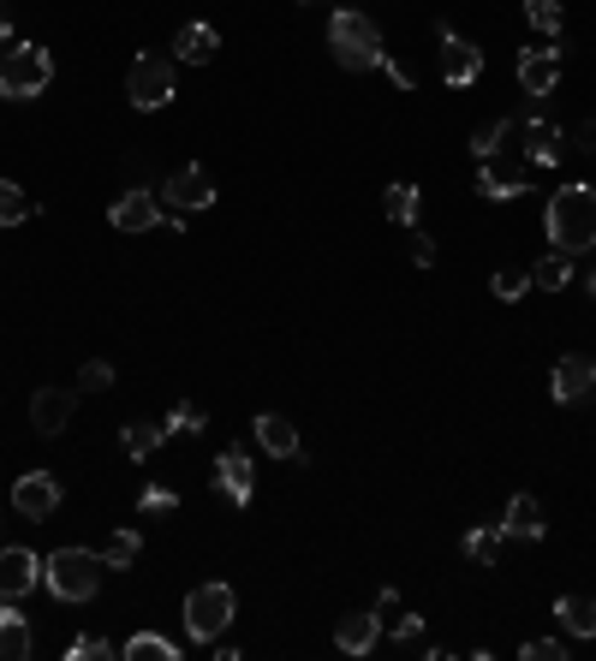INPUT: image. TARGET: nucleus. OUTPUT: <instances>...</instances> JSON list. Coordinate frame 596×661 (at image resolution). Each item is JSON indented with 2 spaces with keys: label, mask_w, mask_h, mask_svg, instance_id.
Instances as JSON below:
<instances>
[{
  "label": "nucleus",
  "mask_w": 596,
  "mask_h": 661,
  "mask_svg": "<svg viewBox=\"0 0 596 661\" xmlns=\"http://www.w3.org/2000/svg\"><path fill=\"white\" fill-rule=\"evenodd\" d=\"M328 48H334V61H340L346 72H382V31L365 19V12H353V7H340L328 19Z\"/></svg>",
  "instance_id": "7ed1b4c3"
},
{
  "label": "nucleus",
  "mask_w": 596,
  "mask_h": 661,
  "mask_svg": "<svg viewBox=\"0 0 596 661\" xmlns=\"http://www.w3.org/2000/svg\"><path fill=\"white\" fill-rule=\"evenodd\" d=\"M543 507H537V495H513L507 501V512H501V537L507 542H543Z\"/></svg>",
  "instance_id": "a211bd4d"
},
{
  "label": "nucleus",
  "mask_w": 596,
  "mask_h": 661,
  "mask_svg": "<svg viewBox=\"0 0 596 661\" xmlns=\"http://www.w3.org/2000/svg\"><path fill=\"white\" fill-rule=\"evenodd\" d=\"M489 292H496L501 304H519L531 292V274L525 269H496V281H489Z\"/></svg>",
  "instance_id": "72a5a7b5"
},
{
  "label": "nucleus",
  "mask_w": 596,
  "mask_h": 661,
  "mask_svg": "<svg viewBox=\"0 0 596 661\" xmlns=\"http://www.w3.org/2000/svg\"><path fill=\"white\" fill-rule=\"evenodd\" d=\"M167 430H173V435H203V430H209V418H203V405H192V400H173Z\"/></svg>",
  "instance_id": "473e14b6"
},
{
  "label": "nucleus",
  "mask_w": 596,
  "mask_h": 661,
  "mask_svg": "<svg viewBox=\"0 0 596 661\" xmlns=\"http://www.w3.org/2000/svg\"><path fill=\"white\" fill-rule=\"evenodd\" d=\"M167 435H173L167 423H126V459H150Z\"/></svg>",
  "instance_id": "c85d7f7f"
},
{
  "label": "nucleus",
  "mask_w": 596,
  "mask_h": 661,
  "mask_svg": "<svg viewBox=\"0 0 596 661\" xmlns=\"http://www.w3.org/2000/svg\"><path fill=\"white\" fill-rule=\"evenodd\" d=\"M42 584V561L31 549H0V602H19Z\"/></svg>",
  "instance_id": "f8f14e48"
},
{
  "label": "nucleus",
  "mask_w": 596,
  "mask_h": 661,
  "mask_svg": "<svg viewBox=\"0 0 596 661\" xmlns=\"http://www.w3.org/2000/svg\"><path fill=\"white\" fill-rule=\"evenodd\" d=\"M101 572H108V561L96 549H54L42 561V584L54 602H90L101 590Z\"/></svg>",
  "instance_id": "f03ea898"
},
{
  "label": "nucleus",
  "mask_w": 596,
  "mask_h": 661,
  "mask_svg": "<svg viewBox=\"0 0 596 661\" xmlns=\"http://www.w3.org/2000/svg\"><path fill=\"white\" fill-rule=\"evenodd\" d=\"M215 483H221V495H227L232 507H251V495H257L251 453H245V447H227L221 459H215Z\"/></svg>",
  "instance_id": "4468645a"
},
{
  "label": "nucleus",
  "mask_w": 596,
  "mask_h": 661,
  "mask_svg": "<svg viewBox=\"0 0 596 661\" xmlns=\"http://www.w3.org/2000/svg\"><path fill=\"white\" fill-rule=\"evenodd\" d=\"M501 524H477V531H465L459 537V549H465V561H477V566H496V554H501Z\"/></svg>",
  "instance_id": "a878e982"
},
{
  "label": "nucleus",
  "mask_w": 596,
  "mask_h": 661,
  "mask_svg": "<svg viewBox=\"0 0 596 661\" xmlns=\"http://www.w3.org/2000/svg\"><path fill=\"white\" fill-rule=\"evenodd\" d=\"M12 42V19H7V7H0V48Z\"/></svg>",
  "instance_id": "c03bdc74"
},
{
  "label": "nucleus",
  "mask_w": 596,
  "mask_h": 661,
  "mask_svg": "<svg viewBox=\"0 0 596 661\" xmlns=\"http://www.w3.org/2000/svg\"><path fill=\"white\" fill-rule=\"evenodd\" d=\"M126 96H132L138 113H155L173 101V61L167 54H138L132 72H126Z\"/></svg>",
  "instance_id": "423d86ee"
},
{
  "label": "nucleus",
  "mask_w": 596,
  "mask_h": 661,
  "mask_svg": "<svg viewBox=\"0 0 596 661\" xmlns=\"http://www.w3.org/2000/svg\"><path fill=\"white\" fill-rule=\"evenodd\" d=\"M394 643H405V650H424V655H430V643H424V620H418V614H400V620H394Z\"/></svg>",
  "instance_id": "e433bc0d"
},
{
  "label": "nucleus",
  "mask_w": 596,
  "mask_h": 661,
  "mask_svg": "<svg viewBox=\"0 0 596 661\" xmlns=\"http://www.w3.org/2000/svg\"><path fill=\"white\" fill-rule=\"evenodd\" d=\"M578 143H585V155H596V120L578 126Z\"/></svg>",
  "instance_id": "79ce46f5"
},
{
  "label": "nucleus",
  "mask_w": 596,
  "mask_h": 661,
  "mask_svg": "<svg viewBox=\"0 0 596 661\" xmlns=\"http://www.w3.org/2000/svg\"><path fill=\"white\" fill-rule=\"evenodd\" d=\"M525 19H531V31H543V36H561V24H566V7H561V0H525Z\"/></svg>",
  "instance_id": "2f4dec72"
},
{
  "label": "nucleus",
  "mask_w": 596,
  "mask_h": 661,
  "mask_svg": "<svg viewBox=\"0 0 596 661\" xmlns=\"http://www.w3.org/2000/svg\"><path fill=\"white\" fill-rule=\"evenodd\" d=\"M585 257H590V269H585V292H590V299H596V245H590Z\"/></svg>",
  "instance_id": "37998d69"
},
{
  "label": "nucleus",
  "mask_w": 596,
  "mask_h": 661,
  "mask_svg": "<svg viewBox=\"0 0 596 661\" xmlns=\"http://www.w3.org/2000/svg\"><path fill=\"white\" fill-rule=\"evenodd\" d=\"M561 84V48H519V90L543 101Z\"/></svg>",
  "instance_id": "2eb2a0df"
},
{
  "label": "nucleus",
  "mask_w": 596,
  "mask_h": 661,
  "mask_svg": "<svg viewBox=\"0 0 596 661\" xmlns=\"http://www.w3.org/2000/svg\"><path fill=\"white\" fill-rule=\"evenodd\" d=\"M31 215H36V203L24 197V185L0 180V227H19V220H31Z\"/></svg>",
  "instance_id": "7c9ffc66"
},
{
  "label": "nucleus",
  "mask_w": 596,
  "mask_h": 661,
  "mask_svg": "<svg viewBox=\"0 0 596 661\" xmlns=\"http://www.w3.org/2000/svg\"><path fill=\"white\" fill-rule=\"evenodd\" d=\"M334 643H340L346 655H370L376 643H382V614H346L340 626H334Z\"/></svg>",
  "instance_id": "6ab92c4d"
},
{
  "label": "nucleus",
  "mask_w": 596,
  "mask_h": 661,
  "mask_svg": "<svg viewBox=\"0 0 596 661\" xmlns=\"http://www.w3.org/2000/svg\"><path fill=\"white\" fill-rule=\"evenodd\" d=\"M561 155H566V131L537 120V96H531V108H525V161L531 167H555Z\"/></svg>",
  "instance_id": "dca6fc26"
},
{
  "label": "nucleus",
  "mask_w": 596,
  "mask_h": 661,
  "mask_svg": "<svg viewBox=\"0 0 596 661\" xmlns=\"http://www.w3.org/2000/svg\"><path fill=\"white\" fill-rule=\"evenodd\" d=\"M513 131H525V113H519V120H489V126H477V131H472V155H477V161H496L501 143L513 138Z\"/></svg>",
  "instance_id": "b1692460"
},
{
  "label": "nucleus",
  "mask_w": 596,
  "mask_h": 661,
  "mask_svg": "<svg viewBox=\"0 0 596 661\" xmlns=\"http://www.w3.org/2000/svg\"><path fill=\"white\" fill-rule=\"evenodd\" d=\"M36 643H31V620H24L12 602H0V661H24Z\"/></svg>",
  "instance_id": "412c9836"
},
{
  "label": "nucleus",
  "mask_w": 596,
  "mask_h": 661,
  "mask_svg": "<svg viewBox=\"0 0 596 661\" xmlns=\"http://www.w3.org/2000/svg\"><path fill=\"white\" fill-rule=\"evenodd\" d=\"M531 191V180L525 173H496L484 161V173H477V197H489V203H513V197H525Z\"/></svg>",
  "instance_id": "4be33fe9"
},
{
  "label": "nucleus",
  "mask_w": 596,
  "mask_h": 661,
  "mask_svg": "<svg viewBox=\"0 0 596 661\" xmlns=\"http://www.w3.org/2000/svg\"><path fill=\"white\" fill-rule=\"evenodd\" d=\"M162 191H167V203H173V209H180V215H192V209H209V203H215V180H209V173H203V161H185V167L173 173V180H167Z\"/></svg>",
  "instance_id": "9d476101"
},
{
  "label": "nucleus",
  "mask_w": 596,
  "mask_h": 661,
  "mask_svg": "<svg viewBox=\"0 0 596 661\" xmlns=\"http://www.w3.org/2000/svg\"><path fill=\"white\" fill-rule=\"evenodd\" d=\"M519 655H525V661H566L573 650H566L561 638H531V643H525V650H519Z\"/></svg>",
  "instance_id": "4c0bfd02"
},
{
  "label": "nucleus",
  "mask_w": 596,
  "mask_h": 661,
  "mask_svg": "<svg viewBox=\"0 0 596 661\" xmlns=\"http://www.w3.org/2000/svg\"><path fill=\"white\" fill-rule=\"evenodd\" d=\"M0 537H7V512H0Z\"/></svg>",
  "instance_id": "a18cd8bd"
},
{
  "label": "nucleus",
  "mask_w": 596,
  "mask_h": 661,
  "mask_svg": "<svg viewBox=\"0 0 596 661\" xmlns=\"http://www.w3.org/2000/svg\"><path fill=\"white\" fill-rule=\"evenodd\" d=\"M531 286H537V292H566V286H573V257H566V251H549V257L531 269Z\"/></svg>",
  "instance_id": "bb28decb"
},
{
  "label": "nucleus",
  "mask_w": 596,
  "mask_h": 661,
  "mask_svg": "<svg viewBox=\"0 0 596 661\" xmlns=\"http://www.w3.org/2000/svg\"><path fill=\"white\" fill-rule=\"evenodd\" d=\"M382 72H388V84H394V90H412V84H418V78H412V72H405L400 61H382Z\"/></svg>",
  "instance_id": "a19ab883"
},
{
  "label": "nucleus",
  "mask_w": 596,
  "mask_h": 661,
  "mask_svg": "<svg viewBox=\"0 0 596 661\" xmlns=\"http://www.w3.org/2000/svg\"><path fill=\"white\" fill-rule=\"evenodd\" d=\"M549 388H555L561 405H578L596 393V358H578V351H566V358L555 364V376H549Z\"/></svg>",
  "instance_id": "9b49d317"
},
{
  "label": "nucleus",
  "mask_w": 596,
  "mask_h": 661,
  "mask_svg": "<svg viewBox=\"0 0 596 661\" xmlns=\"http://www.w3.org/2000/svg\"><path fill=\"white\" fill-rule=\"evenodd\" d=\"M299 7H304V0H299Z\"/></svg>",
  "instance_id": "49530a36"
},
{
  "label": "nucleus",
  "mask_w": 596,
  "mask_h": 661,
  "mask_svg": "<svg viewBox=\"0 0 596 661\" xmlns=\"http://www.w3.org/2000/svg\"><path fill=\"white\" fill-rule=\"evenodd\" d=\"M48 84H54V54L42 42H7V54H0V96L36 101Z\"/></svg>",
  "instance_id": "20e7f679"
},
{
  "label": "nucleus",
  "mask_w": 596,
  "mask_h": 661,
  "mask_svg": "<svg viewBox=\"0 0 596 661\" xmlns=\"http://www.w3.org/2000/svg\"><path fill=\"white\" fill-rule=\"evenodd\" d=\"M251 430H257V447H263L269 459H304V447H299V430H293V418H281V411H263V418H257Z\"/></svg>",
  "instance_id": "f3484780"
},
{
  "label": "nucleus",
  "mask_w": 596,
  "mask_h": 661,
  "mask_svg": "<svg viewBox=\"0 0 596 661\" xmlns=\"http://www.w3.org/2000/svg\"><path fill=\"white\" fill-rule=\"evenodd\" d=\"M126 661H180V643H167L162 631H138V638L120 643Z\"/></svg>",
  "instance_id": "393cba45"
},
{
  "label": "nucleus",
  "mask_w": 596,
  "mask_h": 661,
  "mask_svg": "<svg viewBox=\"0 0 596 661\" xmlns=\"http://www.w3.org/2000/svg\"><path fill=\"white\" fill-rule=\"evenodd\" d=\"M72 661H108V655H120L108 638H96V631H84V638H72V650H66Z\"/></svg>",
  "instance_id": "c9c22d12"
},
{
  "label": "nucleus",
  "mask_w": 596,
  "mask_h": 661,
  "mask_svg": "<svg viewBox=\"0 0 596 661\" xmlns=\"http://www.w3.org/2000/svg\"><path fill=\"white\" fill-rule=\"evenodd\" d=\"M215 48H221V31L215 24H180V36H173V61H185V66H203V61H215Z\"/></svg>",
  "instance_id": "aec40b11"
},
{
  "label": "nucleus",
  "mask_w": 596,
  "mask_h": 661,
  "mask_svg": "<svg viewBox=\"0 0 596 661\" xmlns=\"http://www.w3.org/2000/svg\"><path fill=\"white\" fill-rule=\"evenodd\" d=\"M555 620L566 626V631H573V638H596V602L590 596H561L555 602Z\"/></svg>",
  "instance_id": "5701e85b"
},
{
  "label": "nucleus",
  "mask_w": 596,
  "mask_h": 661,
  "mask_svg": "<svg viewBox=\"0 0 596 661\" xmlns=\"http://www.w3.org/2000/svg\"><path fill=\"white\" fill-rule=\"evenodd\" d=\"M162 209H155V191H120L113 197V209H108V227L113 232H155L162 227Z\"/></svg>",
  "instance_id": "1a4fd4ad"
},
{
  "label": "nucleus",
  "mask_w": 596,
  "mask_h": 661,
  "mask_svg": "<svg viewBox=\"0 0 596 661\" xmlns=\"http://www.w3.org/2000/svg\"><path fill=\"white\" fill-rule=\"evenodd\" d=\"M12 512L19 519H54L61 512V477L54 472H24L19 483H12Z\"/></svg>",
  "instance_id": "6e6552de"
},
{
  "label": "nucleus",
  "mask_w": 596,
  "mask_h": 661,
  "mask_svg": "<svg viewBox=\"0 0 596 661\" xmlns=\"http://www.w3.org/2000/svg\"><path fill=\"white\" fill-rule=\"evenodd\" d=\"M232 584H221V578H209V584H197L192 596H185V631H192L197 643H215L221 631L232 626Z\"/></svg>",
  "instance_id": "39448f33"
},
{
  "label": "nucleus",
  "mask_w": 596,
  "mask_h": 661,
  "mask_svg": "<svg viewBox=\"0 0 596 661\" xmlns=\"http://www.w3.org/2000/svg\"><path fill=\"white\" fill-rule=\"evenodd\" d=\"M143 554V537L132 531V524H126V531H113L108 537V549H101V561H108V572H126Z\"/></svg>",
  "instance_id": "c756f323"
},
{
  "label": "nucleus",
  "mask_w": 596,
  "mask_h": 661,
  "mask_svg": "<svg viewBox=\"0 0 596 661\" xmlns=\"http://www.w3.org/2000/svg\"><path fill=\"white\" fill-rule=\"evenodd\" d=\"M418 209H424V197H418V185H388L382 191V215L388 220H400V227H412V220H418Z\"/></svg>",
  "instance_id": "cd10ccee"
},
{
  "label": "nucleus",
  "mask_w": 596,
  "mask_h": 661,
  "mask_svg": "<svg viewBox=\"0 0 596 661\" xmlns=\"http://www.w3.org/2000/svg\"><path fill=\"white\" fill-rule=\"evenodd\" d=\"M412 262H418V269H435V239L418 232V239H412Z\"/></svg>",
  "instance_id": "ea45409f"
},
{
  "label": "nucleus",
  "mask_w": 596,
  "mask_h": 661,
  "mask_svg": "<svg viewBox=\"0 0 596 661\" xmlns=\"http://www.w3.org/2000/svg\"><path fill=\"white\" fill-rule=\"evenodd\" d=\"M435 36H442V84L472 90V84L484 78V48H477V42H465L454 24H435Z\"/></svg>",
  "instance_id": "0eeeda50"
},
{
  "label": "nucleus",
  "mask_w": 596,
  "mask_h": 661,
  "mask_svg": "<svg viewBox=\"0 0 596 661\" xmlns=\"http://www.w3.org/2000/svg\"><path fill=\"white\" fill-rule=\"evenodd\" d=\"M108 388H113V364L108 358H90L78 370V393H108Z\"/></svg>",
  "instance_id": "f704fd0d"
},
{
  "label": "nucleus",
  "mask_w": 596,
  "mask_h": 661,
  "mask_svg": "<svg viewBox=\"0 0 596 661\" xmlns=\"http://www.w3.org/2000/svg\"><path fill=\"white\" fill-rule=\"evenodd\" d=\"M173 507H180V495L162 489V483H150V489L138 495V512H173Z\"/></svg>",
  "instance_id": "58836bf2"
},
{
  "label": "nucleus",
  "mask_w": 596,
  "mask_h": 661,
  "mask_svg": "<svg viewBox=\"0 0 596 661\" xmlns=\"http://www.w3.org/2000/svg\"><path fill=\"white\" fill-rule=\"evenodd\" d=\"M543 232H549L555 251L585 257L590 245H596V185H561L555 197H549Z\"/></svg>",
  "instance_id": "f257e3e1"
},
{
  "label": "nucleus",
  "mask_w": 596,
  "mask_h": 661,
  "mask_svg": "<svg viewBox=\"0 0 596 661\" xmlns=\"http://www.w3.org/2000/svg\"><path fill=\"white\" fill-rule=\"evenodd\" d=\"M72 411H78V393L72 388H36L31 393V430L36 435H61L72 423Z\"/></svg>",
  "instance_id": "ddd939ff"
}]
</instances>
